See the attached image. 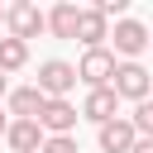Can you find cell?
Here are the masks:
<instances>
[{
	"instance_id": "obj_23",
	"label": "cell",
	"mask_w": 153,
	"mask_h": 153,
	"mask_svg": "<svg viewBox=\"0 0 153 153\" xmlns=\"http://www.w3.org/2000/svg\"><path fill=\"white\" fill-rule=\"evenodd\" d=\"M72 5H76V0H72Z\"/></svg>"
},
{
	"instance_id": "obj_11",
	"label": "cell",
	"mask_w": 153,
	"mask_h": 153,
	"mask_svg": "<svg viewBox=\"0 0 153 153\" xmlns=\"http://www.w3.org/2000/svg\"><path fill=\"white\" fill-rule=\"evenodd\" d=\"M76 38H81L86 48H100V43L110 38V14H105V10H96V5H86V10H81V19H76Z\"/></svg>"
},
{
	"instance_id": "obj_18",
	"label": "cell",
	"mask_w": 153,
	"mask_h": 153,
	"mask_svg": "<svg viewBox=\"0 0 153 153\" xmlns=\"http://www.w3.org/2000/svg\"><path fill=\"white\" fill-rule=\"evenodd\" d=\"M0 96H10V72H0Z\"/></svg>"
},
{
	"instance_id": "obj_19",
	"label": "cell",
	"mask_w": 153,
	"mask_h": 153,
	"mask_svg": "<svg viewBox=\"0 0 153 153\" xmlns=\"http://www.w3.org/2000/svg\"><path fill=\"white\" fill-rule=\"evenodd\" d=\"M5 129H10V110H0V134H5Z\"/></svg>"
},
{
	"instance_id": "obj_13",
	"label": "cell",
	"mask_w": 153,
	"mask_h": 153,
	"mask_svg": "<svg viewBox=\"0 0 153 153\" xmlns=\"http://www.w3.org/2000/svg\"><path fill=\"white\" fill-rule=\"evenodd\" d=\"M19 67H29V43L5 33L0 38V72H19Z\"/></svg>"
},
{
	"instance_id": "obj_20",
	"label": "cell",
	"mask_w": 153,
	"mask_h": 153,
	"mask_svg": "<svg viewBox=\"0 0 153 153\" xmlns=\"http://www.w3.org/2000/svg\"><path fill=\"white\" fill-rule=\"evenodd\" d=\"M5 14H10V5H0V24H5Z\"/></svg>"
},
{
	"instance_id": "obj_12",
	"label": "cell",
	"mask_w": 153,
	"mask_h": 153,
	"mask_svg": "<svg viewBox=\"0 0 153 153\" xmlns=\"http://www.w3.org/2000/svg\"><path fill=\"white\" fill-rule=\"evenodd\" d=\"M76 19H81V5L57 0V5L48 10V33H53V38H76Z\"/></svg>"
},
{
	"instance_id": "obj_9",
	"label": "cell",
	"mask_w": 153,
	"mask_h": 153,
	"mask_svg": "<svg viewBox=\"0 0 153 153\" xmlns=\"http://www.w3.org/2000/svg\"><path fill=\"white\" fill-rule=\"evenodd\" d=\"M43 105H48V96L38 91V81H33V86H14V91L5 96V110H10L14 120H38Z\"/></svg>"
},
{
	"instance_id": "obj_3",
	"label": "cell",
	"mask_w": 153,
	"mask_h": 153,
	"mask_svg": "<svg viewBox=\"0 0 153 153\" xmlns=\"http://www.w3.org/2000/svg\"><path fill=\"white\" fill-rule=\"evenodd\" d=\"M148 24L143 19H129V14H120L115 24H110V43H115V57H139L143 48H148Z\"/></svg>"
},
{
	"instance_id": "obj_21",
	"label": "cell",
	"mask_w": 153,
	"mask_h": 153,
	"mask_svg": "<svg viewBox=\"0 0 153 153\" xmlns=\"http://www.w3.org/2000/svg\"><path fill=\"white\" fill-rule=\"evenodd\" d=\"M10 5H29V0H10Z\"/></svg>"
},
{
	"instance_id": "obj_22",
	"label": "cell",
	"mask_w": 153,
	"mask_h": 153,
	"mask_svg": "<svg viewBox=\"0 0 153 153\" xmlns=\"http://www.w3.org/2000/svg\"><path fill=\"white\" fill-rule=\"evenodd\" d=\"M148 33H153V29H148ZM148 48H153V38H148Z\"/></svg>"
},
{
	"instance_id": "obj_1",
	"label": "cell",
	"mask_w": 153,
	"mask_h": 153,
	"mask_svg": "<svg viewBox=\"0 0 153 153\" xmlns=\"http://www.w3.org/2000/svg\"><path fill=\"white\" fill-rule=\"evenodd\" d=\"M110 86L120 91V100H148V96H153V76H148V67H143L139 57H120Z\"/></svg>"
},
{
	"instance_id": "obj_6",
	"label": "cell",
	"mask_w": 153,
	"mask_h": 153,
	"mask_svg": "<svg viewBox=\"0 0 153 153\" xmlns=\"http://www.w3.org/2000/svg\"><path fill=\"white\" fill-rule=\"evenodd\" d=\"M5 29H10L14 38H24V43H29V38H38V33L48 29V14H43L33 0H29V5H10V14H5Z\"/></svg>"
},
{
	"instance_id": "obj_8",
	"label": "cell",
	"mask_w": 153,
	"mask_h": 153,
	"mask_svg": "<svg viewBox=\"0 0 153 153\" xmlns=\"http://www.w3.org/2000/svg\"><path fill=\"white\" fill-rule=\"evenodd\" d=\"M76 120H81V110H76L67 96H48V105H43V115H38V124H43L48 134H72Z\"/></svg>"
},
{
	"instance_id": "obj_14",
	"label": "cell",
	"mask_w": 153,
	"mask_h": 153,
	"mask_svg": "<svg viewBox=\"0 0 153 153\" xmlns=\"http://www.w3.org/2000/svg\"><path fill=\"white\" fill-rule=\"evenodd\" d=\"M129 120H134V129H139V134H148V139H153V96H148V100H134V115H129Z\"/></svg>"
},
{
	"instance_id": "obj_2",
	"label": "cell",
	"mask_w": 153,
	"mask_h": 153,
	"mask_svg": "<svg viewBox=\"0 0 153 153\" xmlns=\"http://www.w3.org/2000/svg\"><path fill=\"white\" fill-rule=\"evenodd\" d=\"M115 67H120V57H115V48H86L81 53V62H76V76L86 81V91L91 86H110L115 81Z\"/></svg>"
},
{
	"instance_id": "obj_16",
	"label": "cell",
	"mask_w": 153,
	"mask_h": 153,
	"mask_svg": "<svg viewBox=\"0 0 153 153\" xmlns=\"http://www.w3.org/2000/svg\"><path fill=\"white\" fill-rule=\"evenodd\" d=\"M91 5H96V10H105V14H124L134 0H91Z\"/></svg>"
},
{
	"instance_id": "obj_7",
	"label": "cell",
	"mask_w": 153,
	"mask_h": 153,
	"mask_svg": "<svg viewBox=\"0 0 153 153\" xmlns=\"http://www.w3.org/2000/svg\"><path fill=\"white\" fill-rule=\"evenodd\" d=\"M115 115H120V91H115V86H91L86 100H81V120L105 124V120H115Z\"/></svg>"
},
{
	"instance_id": "obj_17",
	"label": "cell",
	"mask_w": 153,
	"mask_h": 153,
	"mask_svg": "<svg viewBox=\"0 0 153 153\" xmlns=\"http://www.w3.org/2000/svg\"><path fill=\"white\" fill-rule=\"evenodd\" d=\"M129 153H153V139H148V134H139V143H134Z\"/></svg>"
},
{
	"instance_id": "obj_10",
	"label": "cell",
	"mask_w": 153,
	"mask_h": 153,
	"mask_svg": "<svg viewBox=\"0 0 153 153\" xmlns=\"http://www.w3.org/2000/svg\"><path fill=\"white\" fill-rule=\"evenodd\" d=\"M43 139H48V129H43L38 120H10V129H5V143H10L14 153H38Z\"/></svg>"
},
{
	"instance_id": "obj_15",
	"label": "cell",
	"mask_w": 153,
	"mask_h": 153,
	"mask_svg": "<svg viewBox=\"0 0 153 153\" xmlns=\"http://www.w3.org/2000/svg\"><path fill=\"white\" fill-rule=\"evenodd\" d=\"M38 153H76V139H72V134H48Z\"/></svg>"
},
{
	"instance_id": "obj_4",
	"label": "cell",
	"mask_w": 153,
	"mask_h": 153,
	"mask_svg": "<svg viewBox=\"0 0 153 153\" xmlns=\"http://www.w3.org/2000/svg\"><path fill=\"white\" fill-rule=\"evenodd\" d=\"M76 81H81V76H76V62H62V57L38 62V91H43V96H67Z\"/></svg>"
},
{
	"instance_id": "obj_5",
	"label": "cell",
	"mask_w": 153,
	"mask_h": 153,
	"mask_svg": "<svg viewBox=\"0 0 153 153\" xmlns=\"http://www.w3.org/2000/svg\"><path fill=\"white\" fill-rule=\"evenodd\" d=\"M96 143H100V153H129L134 143H139V129H134V120H105V124H96Z\"/></svg>"
}]
</instances>
